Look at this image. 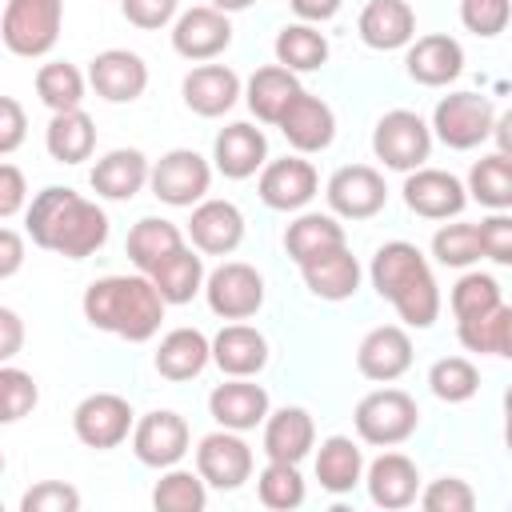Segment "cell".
Instances as JSON below:
<instances>
[{
  "label": "cell",
  "mask_w": 512,
  "mask_h": 512,
  "mask_svg": "<svg viewBox=\"0 0 512 512\" xmlns=\"http://www.w3.org/2000/svg\"><path fill=\"white\" fill-rule=\"evenodd\" d=\"M24 232L44 252L88 260L108 240V212L76 188L48 184L32 196V204H24Z\"/></svg>",
  "instance_id": "1"
},
{
  "label": "cell",
  "mask_w": 512,
  "mask_h": 512,
  "mask_svg": "<svg viewBox=\"0 0 512 512\" xmlns=\"http://www.w3.org/2000/svg\"><path fill=\"white\" fill-rule=\"evenodd\" d=\"M368 280L380 300L396 308L408 328H432L440 316V284L432 276L428 256L408 240H388L376 248L368 264Z\"/></svg>",
  "instance_id": "2"
},
{
  "label": "cell",
  "mask_w": 512,
  "mask_h": 512,
  "mask_svg": "<svg viewBox=\"0 0 512 512\" xmlns=\"http://www.w3.org/2000/svg\"><path fill=\"white\" fill-rule=\"evenodd\" d=\"M84 320L100 332H112L128 344H144L160 332V320H164V300L160 292L152 288V280L144 272H132V276H100L84 288Z\"/></svg>",
  "instance_id": "3"
},
{
  "label": "cell",
  "mask_w": 512,
  "mask_h": 512,
  "mask_svg": "<svg viewBox=\"0 0 512 512\" xmlns=\"http://www.w3.org/2000/svg\"><path fill=\"white\" fill-rule=\"evenodd\" d=\"M352 428L372 448H396L420 428V404L404 388H376L360 396L352 412Z\"/></svg>",
  "instance_id": "4"
},
{
  "label": "cell",
  "mask_w": 512,
  "mask_h": 512,
  "mask_svg": "<svg viewBox=\"0 0 512 512\" xmlns=\"http://www.w3.org/2000/svg\"><path fill=\"white\" fill-rule=\"evenodd\" d=\"M64 24V0H8L0 16V40L12 56L40 60L56 48Z\"/></svg>",
  "instance_id": "5"
},
{
  "label": "cell",
  "mask_w": 512,
  "mask_h": 512,
  "mask_svg": "<svg viewBox=\"0 0 512 512\" xmlns=\"http://www.w3.org/2000/svg\"><path fill=\"white\" fill-rule=\"evenodd\" d=\"M492 120H496V108H492L488 96H480V92H448L432 108V124L428 128L444 148L468 152V148H480L492 136Z\"/></svg>",
  "instance_id": "6"
},
{
  "label": "cell",
  "mask_w": 512,
  "mask_h": 512,
  "mask_svg": "<svg viewBox=\"0 0 512 512\" xmlns=\"http://www.w3.org/2000/svg\"><path fill=\"white\" fill-rule=\"evenodd\" d=\"M372 152L392 172H412L432 156V128L412 108H392L372 128Z\"/></svg>",
  "instance_id": "7"
},
{
  "label": "cell",
  "mask_w": 512,
  "mask_h": 512,
  "mask_svg": "<svg viewBox=\"0 0 512 512\" xmlns=\"http://www.w3.org/2000/svg\"><path fill=\"white\" fill-rule=\"evenodd\" d=\"M148 188L168 208H192L212 188V164L196 148H172L148 168Z\"/></svg>",
  "instance_id": "8"
},
{
  "label": "cell",
  "mask_w": 512,
  "mask_h": 512,
  "mask_svg": "<svg viewBox=\"0 0 512 512\" xmlns=\"http://www.w3.org/2000/svg\"><path fill=\"white\" fill-rule=\"evenodd\" d=\"M132 424H136V412L116 392H92V396H84L72 408V432H76V440L84 448H96V452L120 448L132 436Z\"/></svg>",
  "instance_id": "9"
},
{
  "label": "cell",
  "mask_w": 512,
  "mask_h": 512,
  "mask_svg": "<svg viewBox=\"0 0 512 512\" xmlns=\"http://www.w3.org/2000/svg\"><path fill=\"white\" fill-rule=\"evenodd\" d=\"M200 292L220 320H248L264 304V276L244 260H224L204 276Z\"/></svg>",
  "instance_id": "10"
},
{
  "label": "cell",
  "mask_w": 512,
  "mask_h": 512,
  "mask_svg": "<svg viewBox=\"0 0 512 512\" xmlns=\"http://www.w3.org/2000/svg\"><path fill=\"white\" fill-rule=\"evenodd\" d=\"M192 448V428L180 412L172 408H156V412H144L136 424H132V452L144 468H172L188 456Z\"/></svg>",
  "instance_id": "11"
},
{
  "label": "cell",
  "mask_w": 512,
  "mask_h": 512,
  "mask_svg": "<svg viewBox=\"0 0 512 512\" xmlns=\"http://www.w3.org/2000/svg\"><path fill=\"white\" fill-rule=\"evenodd\" d=\"M252 448L244 440V432H232V428H216L208 436H200L196 444V472L208 488L216 492H236L244 480H252Z\"/></svg>",
  "instance_id": "12"
},
{
  "label": "cell",
  "mask_w": 512,
  "mask_h": 512,
  "mask_svg": "<svg viewBox=\"0 0 512 512\" xmlns=\"http://www.w3.org/2000/svg\"><path fill=\"white\" fill-rule=\"evenodd\" d=\"M324 200L336 220H372L388 204V184L372 164H344L328 176Z\"/></svg>",
  "instance_id": "13"
},
{
  "label": "cell",
  "mask_w": 512,
  "mask_h": 512,
  "mask_svg": "<svg viewBox=\"0 0 512 512\" xmlns=\"http://www.w3.org/2000/svg\"><path fill=\"white\" fill-rule=\"evenodd\" d=\"M256 192L272 212H304L312 204V196L320 192V176H316L312 160L280 156V160H264Z\"/></svg>",
  "instance_id": "14"
},
{
  "label": "cell",
  "mask_w": 512,
  "mask_h": 512,
  "mask_svg": "<svg viewBox=\"0 0 512 512\" xmlns=\"http://www.w3.org/2000/svg\"><path fill=\"white\" fill-rule=\"evenodd\" d=\"M228 44H232L228 12L212 8V4H196V8L176 12V20H172V48H176V56L204 64V60H216Z\"/></svg>",
  "instance_id": "15"
},
{
  "label": "cell",
  "mask_w": 512,
  "mask_h": 512,
  "mask_svg": "<svg viewBox=\"0 0 512 512\" xmlns=\"http://www.w3.org/2000/svg\"><path fill=\"white\" fill-rule=\"evenodd\" d=\"M400 192H404L408 212H416L424 220H452L468 204L464 180L452 176V172H444V168H428V164L404 172V188Z\"/></svg>",
  "instance_id": "16"
},
{
  "label": "cell",
  "mask_w": 512,
  "mask_h": 512,
  "mask_svg": "<svg viewBox=\"0 0 512 512\" xmlns=\"http://www.w3.org/2000/svg\"><path fill=\"white\" fill-rule=\"evenodd\" d=\"M88 84L108 104H132L148 88V64L128 48H104L88 64Z\"/></svg>",
  "instance_id": "17"
},
{
  "label": "cell",
  "mask_w": 512,
  "mask_h": 512,
  "mask_svg": "<svg viewBox=\"0 0 512 512\" xmlns=\"http://www.w3.org/2000/svg\"><path fill=\"white\" fill-rule=\"evenodd\" d=\"M276 128L284 132V140H288L300 156H312V152H324V148L336 140V112H332L320 96H312V92L300 88V92L292 96V104L280 112Z\"/></svg>",
  "instance_id": "18"
},
{
  "label": "cell",
  "mask_w": 512,
  "mask_h": 512,
  "mask_svg": "<svg viewBox=\"0 0 512 512\" xmlns=\"http://www.w3.org/2000/svg\"><path fill=\"white\" fill-rule=\"evenodd\" d=\"M188 236H192V248L204 256H232L244 240V212L232 200L204 196L200 204H192Z\"/></svg>",
  "instance_id": "19"
},
{
  "label": "cell",
  "mask_w": 512,
  "mask_h": 512,
  "mask_svg": "<svg viewBox=\"0 0 512 512\" xmlns=\"http://www.w3.org/2000/svg\"><path fill=\"white\" fill-rule=\"evenodd\" d=\"M356 368L364 380L392 384L412 368V336L400 324H376L356 344Z\"/></svg>",
  "instance_id": "20"
},
{
  "label": "cell",
  "mask_w": 512,
  "mask_h": 512,
  "mask_svg": "<svg viewBox=\"0 0 512 512\" xmlns=\"http://www.w3.org/2000/svg\"><path fill=\"white\" fill-rule=\"evenodd\" d=\"M268 412H272V400L260 384H252V376H228L224 384H216L208 392V416L220 428L252 432V428L264 424Z\"/></svg>",
  "instance_id": "21"
},
{
  "label": "cell",
  "mask_w": 512,
  "mask_h": 512,
  "mask_svg": "<svg viewBox=\"0 0 512 512\" xmlns=\"http://www.w3.org/2000/svg\"><path fill=\"white\" fill-rule=\"evenodd\" d=\"M404 68L416 84L424 88H444L464 72V48L456 36L448 32H432V36H412V44L404 48Z\"/></svg>",
  "instance_id": "22"
},
{
  "label": "cell",
  "mask_w": 512,
  "mask_h": 512,
  "mask_svg": "<svg viewBox=\"0 0 512 512\" xmlns=\"http://www.w3.org/2000/svg\"><path fill=\"white\" fill-rule=\"evenodd\" d=\"M308 292L316 300H328V304H340V300H352L356 288H360V260L352 256L348 244H336L328 252H316L308 256L304 264H296Z\"/></svg>",
  "instance_id": "23"
},
{
  "label": "cell",
  "mask_w": 512,
  "mask_h": 512,
  "mask_svg": "<svg viewBox=\"0 0 512 512\" xmlns=\"http://www.w3.org/2000/svg\"><path fill=\"white\" fill-rule=\"evenodd\" d=\"M264 160H268V136L248 120H236V124L220 128L216 140H212V164L228 180L256 176L264 168Z\"/></svg>",
  "instance_id": "24"
},
{
  "label": "cell",
  "mask_w": 512,
  "mask_h": 512,
  "mask_svg": "<svg viewBox=\"0 0 512 512\" xmlns=\"http://www.w3.org/2000/svg\"><path fill=\"white\" fill-rule=\"evenodd\" d=\"M372 496L376 508H408L416 504V492H420V468L404 456V452H380L372 464H364V480H360Z\"/></svg>",
  "instance_id": "25"
},
{
  "label": "cell",
  "mask_w": 512,
  "mask_h": 512,
  "mask_svg": "<svg viewBox=\"0 0 512 512\" xmlns=\"http://www.w3.org/2000/svg\"><path fill=\"white\" fill-rule=\"evenodd\" d=\"M240 92H244V84H240V76L228 64H196L184 76V84H180L184 104L196 116H204V120H216V116L232 112L236 100H240Z\"/></svg>",
  "instance_id": "26"
},
{
  "label": "cell",
  "mask_w": 512,
  "mask_h": 512,
  "mask_svg": "<svg viewBox=\"0 0 512 512\" xmlns=\"http://www.w3.org/2000/svg\"><path fill=\"white\" fill-rule=\"evenodd\" d=\"M356 32L372 52H396L416 36V12L408 0H368L360 8Z\"/></svg>",
  "instance_id": "27"
},
{
  "label": "cell",
  "mask_w": 512,
  "mask_h": 512,
  "mask_svg": "<svg viewBox=\"0 0 512 512\" xmlns=\"http://www.w3.org/2000/svg\"><path fill=\"white\" fill-rule=\"evenodd\" d=\"M264 456L268 460H284V464H300L312 448H316V424L312 412L300 404H284L276 412L264 416Z\"/></svg>",
  "instance_id": "28"
},
{
  "label": "cell",
  "mask_w": 512,
  "mask_h": 512,
  "mask_svg": "<svg viewBox=\"0 0 512 512\" xmlns=\"http://www.w3.org/2000/svg\"><path fill=\"white\" fill-rule=\"evenodd\" d=\"M148 156L140 152V148H112V152H104L96 164H92V176H88V184H92V192L100 196V200H116V204H124V200H132L144 184H148Z\"/></svg>",
  "instance_id": "29"
},
{
  "label": "cell",
  "mask_w": 512,
  "mask_h": 512,
  "mask_svg": "<svg viewBox=\"0 0 512 512\" xmlns=\"http://www.w3.org/2000/svg\"><path fill=\"white\" fill-rule=\"evenodd\" d=\"M156 372L172 384H184V380H196L208 364H212V340L200 332V328H172L156 356H152Z\"/></svg>",
  "instance_id": "30"
},
{
  "label": "cell",
  "mask_w": 512,
  "mask_h": 512,
  "mask_svg": "<svg viewBox=\"0 0 512 512\" xmlns=\"http://www.w3.org/2000/svg\"><path fill=\"white\" fill-rule=\"evenodd\" d=\"M212 364L224 376H256L268 364V340L252 324H224L212 336Z\"/></svg>",
  "instance_id": "31"
},
{
  "label": "cell",
  "mask_w": 512,
  "mask_h": 512,
  "mask_svg": "<svg viewBox=\"0 0 512 512\" xmlns=\"http://www.w3.org/2000/svg\"><path fill=\"white\" fill-rule=\"evenodd\" d=\"M204 276H208L204 272V256L192 252L188 244H180L172 256H164L148 272V280H152V288L160 292L164 304H188V300H196L200 288H204Z\"/></svg>",
  "instance_id": "32"
},
{
  "label": "cell",
  "mask_w": 512,
  "mask_h": 512,
  "mask_svg": "<svg viewBox=\"0 0 512 512\" xmlns=\"http://www.w3.org/2000/svg\"><path fill=\"white\" fill-rule=\"evenodd\" d=\"M300 92V80H296V72H288V68H280V64H264V68H256L252 76H248V84H244V104L252 108V116L260 120V124H276L280 120V112L292 104V96Z\"/></svg>",
  "instance_id": "33"
},
{
  "label": "cell",
  "mask_w": 512,
  "mask_h": 512,
  "mask_svg": "<svg viewBox=\"0 0 512 512\" xmlns=\"http://www.w3.org/2000/svg\"><path fill=\"white\" fill-rule=\"evenodd\" d=\"M44 148L56 164H80L96 152V124L84 108H68V112H52L48 128H44Z\"/></svg>",
  "instance_id": "34"
},
{
  "label": "cell",
  "mask_w": 512,
  "mask_h": 512,
  "mask_svg": "<svg viewBox=\"0 0 512 512\" xmlns=\"http://www.w3.org/2000/svg\"><path fill=\"white\" fill-rule=\"evenodd\" d=\"M316 480L324 492L344 496L364 480V452L352 436H328L316 448Z\"/></svg>",
  "instance_id": "35"
},
{
  "label": "cell",
  "mask_w": 512,
  "mask_h": 512,
  "mask_svg": "<svg viewBox=\"0 0 512 512\" xmlns=\"http://www.w3.org/2000/svg\"><path fill=\"white\" fill-rule=\"evenodd\" d=\"M184 244V232L172 224V220H164V216H144V220H136L132 228H128V240H124V252H128V260L136 264V272H152L164 256H172L176 248Z\"/></svg>",
  "instance_id": "36"
},
{
  "label": "cell",
  "mask_w": 512,
  "mask_h": 512,
  "mask_svg": "<svg viewBox=\"0 0 512 512\" xmlns=\"http://www.w3.org/2000/svg\"><path fill=\"white\" fill-rule=\"evenodd\" d=\"M272 52H276V64L288 68V72H296V76L300 72H316V68L328 64V36L316 24L296 20V24H284L276 32Z\"/></svg>",
  "instance_id": "37"
},
{
  "label": "cell",
  "mask_w": 512,
  "mask_h": 512,
  "mask_svg": "<svg viewBox=\"0 0 512 512\" xmlns=\"http://www.w3.org/2000/svg\"><path fill=\"white\" fill-rule=\"evenodd\" d=\"M336 244H348V236H344V224H340L332 212H300V216L284 228V252H288L296 264H304L308 256L328 252V248H336Z\"/></svg>",
  "instance_id": "38"
},
{
  "label": "cell",
  "mask_w": 512,
  "mask_h": 512,
  "mask_svg": "<svg viewBox=\"0 0 512 512\" xmlns=\"http://www.w3.org/2000/svg\"><path fill=\"white\" fill-rule=\"evenodd\" d=\"M464 192H468V200H476L488 212H508L512 208V160H508V152L480 156L468 172Z\"/></svg>",
  "instance_id": "39"
},
{
  "label": "cell",
  "mask_w": 512,
  "mask_h": 512,
  "mask_svg": "<svg viewBox=\"0 0 512 512\" xmlns=\"http://www.w3.org/2000/svg\"><path fill=\"white\" fill-rule=\"evenodd\" d=\"M456 340L480 356H512V308L496 304L492 312L456 320Z\"/></svg>",
  "instance_id": "40"
},
{
  "label": "cell",
  "mask_w": 512,
  "mask_h": 512,
  "mask_svg": "<svg viewBox=\"0 0 512 512\" xmlns=\"http://www.w3.org/2000/svg\"><path fill=\"white\" fill-rule=\"evenodd\" d=\"M84 88H88V76L68 64V60H48L36 68V96L48 112H68V108H80L84 104Z\"/></svg>",
  "instance_id": "41"
},
{
  "label": "cell",
  "mask_w": 512,
  "mask_h": 512,
  "mask_svg": "<svg viewBox=\"0 0 512 512\" xmlns=\"http://www.w3.org/2000/svg\"><path fill=\"white\" fill-rule=\"evenodd\" d=\"M208 504V484L200 480V472L188 468H164V476L152 488V508L156 512H204Z\"/></svg>",
  "instance_id": "42"
},
{
  "label": "cell",
  "mask_w": 512,
  "mask_h": 512,
  "mask_svg": "<svg viewBox=\"0 0 512 512\" xmlns=\"http://www.w3.org/2000/svg\"><path fill=\"white\" fill-rule=\"evenodd\" d=\"M256 496L264 508H276V512H292L304 504L308 488H304V476H300V464H284V460H268L256 476Z\"/></svg>",
  "instance_id": "43"
},
{
  "label": "cell",
  "mask_w": 512,
  "mask_h": 512,
  "mask_svg": "<svg viewBox=\"0 0 512 512\" xmlns=\"http://www.w3.org/2000/svg\"><path fill=\"white\" fill-rule=\"evenodd\" d=\"M428 388L444 404H464L480 392V368L468 356H440L428 368Z\"/></svg>",
  "instance_id": "44"
},
{
  "label": "cell",
  "mask_w": 512,
  "mask_h": 512,
  "mask_svg": "<svg viewBox=\"0 0 512 512\" xmlns=\"http://www.w3.org/2000/svg\"><path fill=\"white\" fill-rule=\"evenodd\" d=\"M496 304H504V288H500V280L488 276V272H464V276L452 284V292H448V308H452L456 320L492 312Z\"/></svg>",
  "instance_id": "45"
},
{
  "label": "cell",
  "mask_w": 512,
  "mask_h": 512,
  "mask_svg": "<svg viewBox=\"0 0 512 512\" xmlns=\"http://www.w3.org/2000/svg\"><path fill=\"white\" fill-rule=\"evenodd\" d=\"M40 400V388L32 380V372L16 368V364H0V428L24 420Z\"/></svg>",
  "instance_id": "46"
},
{
  "label": "cell",
  "mask_w": 512,
  "mask_h": 512,
  "mask_svg": "<svg viewBox=\"0 0 512 512\" xmlns=\"http://www.w3.org/2000/svg\"><path fill=\"white\" fill-rule=\"evenodd\" d=\"M432 256L444 268H472L480 260L476 224H440L432 232Z\"/></svg>",
  "instance_id": "47"
},
{
  "label": "cell",
  "mask_w": 512,
  "mask_h": 512,
  "mask_svg": "<svg viewBox=\"0 0 512 512\" xmlns=\"http://www.w3.org/2000/svg\"><path fill=\"white\" fill-rule=\"evenodd\" d=\"M416 500H420L424 512H472V508H476V492H472V484L460 480V476H440V480H432L428 488L416 492Z\"/></svg>",
  "instance_id": "48"
},
{
  "label": "cell",
  "mask_w": 512,
  "mask_h": 512,
  "mask_svg": "<svg viewBox=\"0 0 512 512\" xmlns=\"http://www.w3.org/2000/svg\"><path fill=\"white\" fill-rule=\"evenodd\" d=\"M508 16H512V0H460V24L472 32V36H500L508 28Z\"/></svg>",
  "instance_id": "49"
},
{
  "label": "cell",
  "mask_w": 512,
  "mask_h": 512,
  "mask_svg": "<svg viewBox=\"0 0 512 512\" xmlns=\"http://www.w3.org/2000/svg\"><path fill=\"white\" fill-rule=\"evenodd\" d=\"M80 492L64 480H40L20 496V512H76Z\"/></svg>",
  "instance_id": "50"
},
{
  "label": "cell",
  "mask_w": 512,
  "mask_h": 512,
  "mask_svg": "<svg viewBox=\"0 0 512 512\" xmlns=\"http://www.w3.org/2000/svg\"><path fill=\"white\" fill-rule=\"evenodd\" d=\"M476 240H480V256H488L492 264H512V216L508 212H492L476 224Z\"/></svg>",
  "instance_id": "51"
},
{
  "label": "cell",
  "mask_w": 512,
  "mask_h": 512,
  "mask_svg": "<svg viewBox=\"0 0 512 512\" xmlns=\"http://www.w3.org/2000/svg\"><path fill=\"white\" fill-rule=\"evenodd\" d=\"M120 12L128 24L144 28V32H156V28H168L180 12V0H120Z\"/></svg>",
  "instance_id": "52"
},
{
  "label": "cell",
  "mask_w": 512,
  "mask_h": 512,
  "mask_svg": "<svg viewBox=\"0 0 512 512\" xmlns=\"http://www.w3.org/2000/svg\"><path fill=\"white\" fill-rule=\"evenodd\" d=\"M28 136V116L24 104L12 96H0V156H12Z\"/></svg>",
  "instance_id": "53"
},
{
  "label": "cell",
  "mask_w": 512,
  "mask_h": 512,
  "mask_svg": "<svg viewBox=\"0 0 512 512\" xmlns=\"http://www.w3.org/2000/svg\"><path fill=\"white\" fill-rule=\"evenodd\" d=\"M28 204V184H24V172L8 160H0V220L16 216L20 208Z\"/></svg>",
  "instance_id": "54"
},
{
  "label": "cell",
  "mask_w": 512,
  "mask_h": 512,
  "mask_svg": "<svg viewBox=\"0 0 512 512\" xmlns=\"http://www.w3.org/2000/svg\"><path fill=\"white\" fill-rule=\"evenodd\" d=\"M24 236L16 228H4L0 224V280H12L20 268H24Z\"/></svg>",
  "instance_id": "55"
},
{
  "label": "cell",
  "mask_w": 512,
  "mask_h": 512,
  "mask_svg": "<svg viewBox=\"0 0 512 512\" xmlns=\"http://www.w3.org/2000/svg\"><path fill=\"white\" fill-rule=\"evenodd\" d=\"M24 348V320L12 308H0V364H12Z\"/></svg>",
  "instance_id": "56"
},
{
  "label": "cell",
  "mask_w": 512,
  "mask_h": 512,
  "mask_svg": "<svg viewBox=\"0 0 512 512\" xmlns=\"http://www.w3.org/2000/svg\"><path fill=\"white\" fill-rule=\"evenodd\" d=\"M288 8H292L296 20H304V24H324V20H332V16L344 8V0H288Z\"/></svg>",
  "instance_id": "57"
},
{
  "label": "cell",
  "mask_w": 512,
  "mask_h": 512,
  "mask_svg": "<svg viewBox=\"0 0 512 512\" xmlns=\"http://www.w3.org/2000/svg\"><path fill=\"white\" fill-rule=\"evenodd\" d=\"M256 0H212V8H220V12H244V8H252Z\"/></svg>",
  "instance_id": "58"
},
{
  "label": "cell",
  "mask_w": 512,
  "mask_h": 512,
  "mask_svg": "<svg viewBox=\"0 0 512 512\" xmlns=\"http://www.w3.org/2000/svg\"><path fill=\"white\" fill-rule=\"evenodd\" d=\"M0 472H4V452H0Z\"/></svg>",
  "instance_id": "59"
},
{
  "label": "cell",
  "mask_w": 512,
  "mask_h": 512,
  "mask_svg": "<svg viewBox=\"0 0 512 512\" xmlns=\"http://www.w3.org/2000/svg\"><path fill=\"white\" fill-rule=\"evenodd\" d=\"M0 512H4V500H0Z\"/></svg>",
  "instance_id": "60"
}]
</instances>
